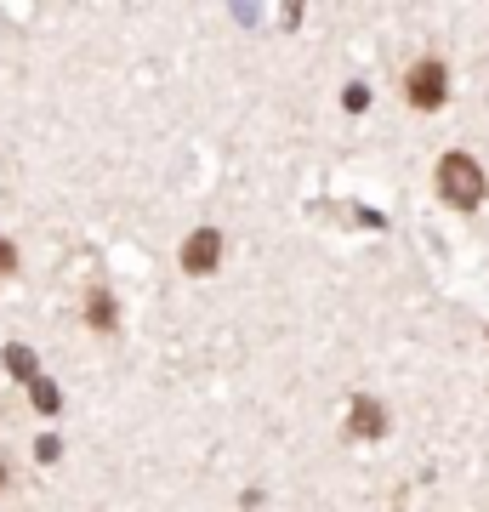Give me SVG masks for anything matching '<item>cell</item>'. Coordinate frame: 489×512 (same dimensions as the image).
<instances>
[{
  "label": "cell",
  "mask_w": 489,
  "mask_h": 512,
  "mask_svg": "<svg viewBox=\"0 0 489 512\" xmlns=\"http://www.w3.org/2000/svg\"><path fill=\"white\" fill-rule=\"evenodd\" d=\"M438 188H444V200L450 205L472 211V205L484 200V171H478L472 154H444V160H438Z\"/></svg>",
  "instance_id": "cell-1"
},
{
  "label": "cell",
  "mask_w": 489,
  "mask_h": 512,
  "mask_svg": "<svg viewBox=\"0 0 489 512\" xmlns=\"http://www.w3.org/2000/svg\"><path fill=\"white\" fill-rule=\"evenodd\" d=\"M404 97L416 103V109H438L444 97H450V74H444V63H416V69L404 74Z\"/></svg>",
  "instance_id": "cell-2"
},
{
  "label": "cell",
  "mask_w": 489,
  "mask_h": 512,
  "mask_svg": "<svg viewBox=\"0 0 489 512\" xmlns=\"http://www.w3.org/2000/svg\"><path fill=\"white\" fill-rule=\"evenodd\" d=\"M217 262H222V234H217V228L188 234V245H182V268H188V274H211Z\"/></svg>",
  "instance_id": "cell-3"
},
{
  "label": "cell",
  "mask_w": 489,
  "mask_h": 512,
  "mask_svg": "<svg viewBox=\"0 0 489 512\" xmlns=\"http://www.w3.org/2000/svg\"><path fill=\"white\" fill-rule=\"evenodd\" d=\"M347 433H353V439H381V433H387V410L359 393V399H353V416H347Z\"/></svg>",
  "instance_id": "cell-4"
},
{
  "label": "cell",
  "mask_w": 489,
  "mask_h": 512,
  "mask_svg": "<svg viewBox=\"0 0 489 512\" xmlns=\"http://www.w3.org/2000/svg\"><path fill=\"white\" fill-rule=\"evenodd\" d=\"M91 325H97V330H109V325H114V296H109V291L91 296Z\"/></svg>",
  "instance_id": "cell-5"
},
{
  "label": "cell",
  "mask_w": 489,
  "mask_h": 512,
  "mask_svg": "<svg viewBox=\"0 0 489 512\" xmlns=\"http://www.w3.org/2000/svg\"><path fill=\"white\" fill-rule=\"evenodd\" d=\"M12 268H18V256H12V245H6V239H0V274H12Z\"/></svg>",
  "instance_id": "cell-6"
},
{
  "label": "cell",
  "mask_w": 489,
  "mask_h": 512,
  "mask_svg": "<svg viewBox=\"0 0 489 512\" xmlns=\"http://www.w3.org/2000/svg\"><path fill=\"white\" fill-rule=\"evenodd\" d=\"M6 478H12V467H6V456H0V490H6Z\"/></svg>",
  "instance_id": "cell-7"
}]
</instances>
